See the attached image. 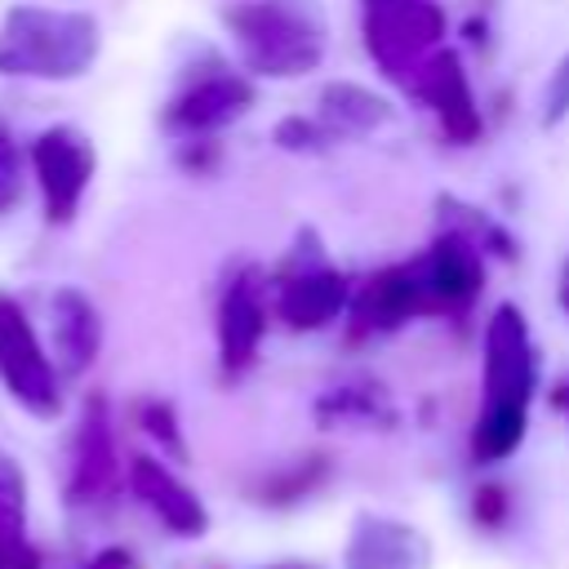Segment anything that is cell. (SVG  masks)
Listing matches in <instances>:
<instances>
[{
	"mask_svg": "<svg viewBox=\"0 0 569 569\" xmlns=\"http://www.w3.org/2000/svg\"><path fill=\"white\" fill-rule=\"evenodd\" d=\"M0 382L18 405L31 413H58L62 391H58V360L40 342L27 307L0 289Z\"/></svg>",
	"mask_w": 569,
	"mask_h": 569,
	"instance_id": "9",
	"label": "cell"
},
{
	"mask_svg": "<svg viewBox=\"0 0 569 569\" xmlns=\"http://www.w3.org/2000/svg\"><path fill=\"white\" fill-rule=\"evenodd\" d=\"M271 142L280 147V151H289V156H325V151H333L338 142L329 138V129L316 120V111H293V116H280L276 120V129H271Z\"/></svg>",
	"mask_w": 569,
	"mask_h": 569,
	"instance_id": "17",
	"label": "cell"
},
{
	"mask_svg": "<svg viewBox=\"0 0 569 569\" xmlns=\"http://www.w3.org/2000/svg\"><path fill=\"white\" fill-rule=\"evenodd\" d=\"M538 382V347L516 302H498L485 320V413L476 422V449L498 458L520 445L529 396Z\"/></svg>",
	"mask_w": 569,
	"mask_h": 569,
	"instance_id": "3",
	"label": "cell"
},
{
	"mask_svg": "<svg viewBox=\"0 0 569 569\" xmlns=\"http://www.w3.org/2000/svg\"><path fill=\"white\" fill-rule=\"evenodd\" d=\"M436 213H440V227L467 236L489 262H516V258H520L516 236H511L493 213H485V209H476V204H467V200H458V196H440V200H436Z\"/></svg>",
	"mask_w": 569,
	"mask_h": 569,
	"instance_id": "15",
	"label": "cell"
},
{
	"mask_svg": "<svg viewBox=\"0 0 569 569\" xmlns=\"http://www.w3.org/2000/svg\"><path fill=\"white\" fill-rule=\"evenodd\" d=\"M409 262H413V276H418L427 316H462L485 293L489 258L467 236H458L449 227H436V236Z\"/></svg>",
	"mask_w": 569,
	"mask_h": 569,
	"instance_id": "10",
	"label": "cell"
},
{
	"mask_svg": "<svg viewBox=\"0 0 569 569\" xmlns=\"http://www.w3.org/2000/svg\"><path fill=\"white\" fill-rule=\"evenodd\" d=\"M356 280L329 258L316 227H302L271 271V316L293 333L329 329L347 316Z\"/></svg>",
	"mask_w": 569,
	"mask_h": 569,
	"instance_id": "6",
	"label": "cell"
},
{
	"mask_svg": "<svg viewBox=\"0 0 569 569\" xmlns=\"http://www.w3.org/2000/svg\"><path fill=\"white\" fill-rule=\"evenodd\" d=\"M360 44L373 71L405 98H413L418 80L449 44V9L445 0H356Z\"/></svg>",
	"mask_w": 569,
	"mask_h": 569,
	"instance_id": "4",
	"label": "cell"
},
{
	"mask_svg": "<svg viewBox=\"0 0 569 569\" xmlns=\"http://www.w3.org/2000/svg\"><path fill=\"white\" fill-rule=\"evenodd\" d=\"M396 102L360 80H329L316 93V120L329 129L333 142H360L396 124Z\"/></svg>",
	"mask_w": 569,
	"mask_h": 569,
	"instance_id": "13",
	"label": "cell"
},
{
	"mask_svg": "<svg viewBox=\"0 0 569 569\" xmlns=\"http://www.w3.org/2000/svg\"><path fill=\"white\" fill-rule=\"evenodd\" d=\"M218 22L236 62L267 84L307 80L329 58L325 0H222Z\"/></svg>",
	"mask_w": 569,
	"mask_h": 569,
	"instance_id": "1",
	"label": "cell"
},
{
	"mask_svg": "<svg viewBox=\"0 0 569 569\" xmlns=\"http://www.w3.org/2000/svg\"><path fill=\"white\" fill-rule=\"evenodd\" d=\"M258 102V80L222 58V53H200L191 67H182L178 84L160 102V129L178 142H204L222 138L236 120H244Z\"/></svg>",
	"mask_w": 569,
	"mask_h": 569,
	"instance_id": "5",
	"label": "cell"
},
{
	"mask_svg": "<svg viewBox=\"0 0 569 569\" xmlns=\"http://www.w3.org/2000/svg\"><path fill=\"white\" fill-rule=\"evenodd\" d=\"M271 325V271L262 262H236L213 298V338L227 373H240L258 360V347Z\"/></svg>",
	"mask_w": 569,
	"mask_h": 569,
	"instance_id": "8",
	"label": "cell"
},
{
	"mask_svg": "<svg viewBox=\"0 0 569 569\" xmlns=\"http://www.w3.org/2000/svg\"><path fill=\"white\" fill-rule=\"evenodd\" d=\"M31 182V164H27V142H18L9 116L0 111V222L9 213H18L22 196Z\"/></svg>",
	"mask_w": 569,
	"mask_h": 569,
	"instance_id": "16",
	"label": "cell"
},
{
	"mask_svg": "<svg viewBox=\"0 0 569 569\" xmlns=\"http://www.w3.org/2000/svg\"><path fill=\"white\" fill-rule=\"evenodd\" d=\"M102 22L76 4L18 0L0 13V76L31 84H76L102 58Z\"/></svg>",
	"mask_w": 569,
	"mask_h": 569,
	"instance_id": "2",
	"label": "cell"
},
{
	"mask_svg": "<svg viewBox=\"0 0 569 569\" xmlns=\"http://www.w3.org/2000/svg\"><path fill=\"white\" fill-rule=\"evenodd\" d=\"M418 107L431 111L440 138L449 147H476L485 138V107H480V93L471 84V71L462 62V53L453 44H445L436 53V62L427 67V76L418 80L413 98Z\"/></svg>",
	"mask_w": 569,
	"mask_h": 569,
	"instance_id": "11",
	"label": "cell"
},
{
	"mask_svg": "<svg viewBox=\"0 0 569 569\" xmlns=\"http://www.w3.org/2000/svg\"><path fill=\"white\" fill-rule=\"evenodd\" d=\"M569 120V53L551 67L547 84H542V98H538V124L542 129H556Z\"/></svg>",
	"mask_w": 569,
	"mask_h": 569,
	"instance_id": "18",
	"label": "cell"
},
{
	"mask_svg": "<svg viewBox=\"0 0 569 569\" xmlns=\"http://www.w3.org/2000/svg\"><path fill=\"white\" fill-rule=\"evenodd\" d=\"M49 333H53V360L67 373H80L93 365L102 347V311L80 284H58L49 293Z\"/></svg>",
	"mask_w": 569,
	"mask_h": 569,
	"instance_id": "14",
	"label": "cell"
},
{
	"mask_svg": "<svg viewBox=\"0 0 569 569\" xmlns=\"http://www.w3.org/2000/svg\"><path fill=\"white\" fill-rule=\"evenodd\" d=\"M422 316H427V307H422V289H418V276H413L409 258L369 271L356 284L351 307H347L351 338H382V333H396V329H405L409 320H422Z\"/></svg>",
	"mask_w": 569,
	"mask_h": 569,
	"instance_id": "12",
	"label": "cell"
},
{
	"mask_svg": "<svg viewBox=\"0 0 569 569\" xmlns=\"http://www.w3.org/2000/svg\"><path fill=\"white\" fill-rule=\"evenodd\" d=\"M27 164H31V187L40 196V218L49 227H71L84 209L93 178H98L93 138L67 120L44 124L27 142Z\"/></svg>",
	"mask_w": 569,
	"mask_h": 569,
	"instance_id": "7",
	"label": "cell"
},
{
	"mask_svg": "<svg viewBox=\"0 0 569 569\" xmlns=\"http://www.w3.org/2000/svg\"><path fill=\"white\" fill-rule=\"evenodd\" d=\"M556 302H560V311L569 316V253L560 258V271H556Z\"/></svg>",
	"mask_w": 569,
	"mask_h": 569,
	"instance_id": "19",
	"label": "cell"
}]
</instances>
